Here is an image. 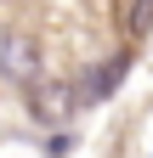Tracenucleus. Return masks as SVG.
I'll return each instance as SVG.
<instances>
[{
  "label": "nucleus",
  "instance_id": "1",
  "mask_svg": "<svg viewBox=\"0 0 153 158\" xmlns=\"http://www.w3.org/2000/svg\"><path fill=\"white\" fill-rule=\"evenodd\" d=\"M0 73H6L11 85L34 90V79H40V45H34L28 34H6V45H0Z\"/></svg>",
  "mask_w": 153,
  "mask_h": 158
},
{
  "label": "nucleus",
  "instance_id": "2",
  "mask_svg": "<svg viewBox=\"0 0 153 158\" xmlns=\"http://www.w3.org/2000/svg\"><path fill=\"white\" fill-rule=\"evenodd\" d=\"M130 73V51H119L108 68H91L85 73V85H80V102H108L113 90H119V79Z\"/></svg>",
  "mask_w": 153,
  "mask_h": 158
},
{
  "label": "nucleus",
  "instance_id": "3",
  "mask_svg": "<svg viewBox=\"0 0 153 158\" xmlns=\"http://www.w3.org/2000/svg\"><path fill=\"white\" fill-rule=\"evenodd\" d=\"M28 107L40 113V118H63V113H68V90H63V85H46V90L28 96Z\"/></svg>",
  "mask_w": 153,
  "mask_h": 158
},
{
  "label": "nucleus",
  "instance_id": "4",
  "mask_svg": "<svg viewBox=\"0 0 153 158\" xmlns=\"http://www.w3.org/2000/svg\"><path fill=\"white\" fill-rule=\"evenodd\" d=\"M147 28H153V0H130V6H125V34L142 40Z\"/></svg>",
  "mask_w": 153,
  "mask_h": 158
}]
</instances>
